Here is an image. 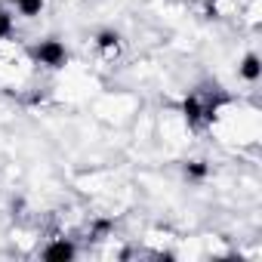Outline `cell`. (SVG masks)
Masks as SVG:
<instances>
[{"label": "cell", "mask_w": 262, "mask_h": 262, "mask_svg": "<svg viewBox=\"0 0 262 262\" xmlns=\"http://www.w3.org/2000/svg\"><path fill=\"white\" fill-rule=\"evenodd\" d=\"M28 56L37 62V65H43V68H65L68 65V50H65V43L62 40H40V43H34L31 50H28Z\"/></svg>", "instance_id": "6da1fadb"}, {"label": "cell", "mask_w": 262, "mask_h": 262, "mask_svg": "<svg viewBox=\"0 0 262 262\" xmlns=\"http://www.w3.org/2000/svg\"><path fill=\"white\" fill-rule=\"evenodd\" d=\"M47 262H71L74 256H77V247L68 241V237H56V241H50L47 247H43V253H40Z\"/></svg>", "instance_id": "7a4b0ae2"}, {"label": "cell", "mask_w": 262, "mask_h": 262, "mask_svg": "<svg viewBox=\"0 0 262 262\" xmlns=\"http://www.w3.org/2000/svg\"><path fill=\"white\" fill-rule=\"evenodd\" d=\"M182 117H185L191 126H198V123L204 120V102H201L198 93H191V96L182 99Z\"/></svg>", "instance_id": "3957f363"}, {"label": "cell", "mask_w": 262, "mask_h": 262, "mask_svg": "<svg viewBox=\"0 0 262 262\" xmlns=\"http://www.w3.org/2000/svg\"><path fill=\"white\" fill-rule=\"evenodd\" d=\"M237 74H241L247 83H256L259 74H262V62H259V56H256V53H247V56L241 59V65H237Z\"/></svg>", "instance_id": "277c9868"}, {"label": "cell", "mask_w": 262, "mask_h": 262, "mask_svg": "<svg viewBox=\"0 0 262 262\" xmlns=\"http://www.w3.org/2000/svg\"><path fill=\"white\" fill-rule=\"evenodd\" d=\"M7 4H13L22 16H28V19H34V16H40V10H43V0H7Z\"/></svg>", "instance_id": "5b68a950"}, {"label": "cell", "mask_w": 262, "mask_h": 262, "mask_svg": "<svg viewBox=\"0 0 262 262\" xmlns=\"http://www.w3.org/2000/svg\"><path fill=\"white\" fill-rule=\"evenodd\" d=\"M96 43H99V50H105V53H108V50H117V47H120V34H117V31H99V34H96Z\"/></svg>", "instance_id": "8992f818"}, {"label": "cell", "mask_w": 262, "mask_h": 262, "mask_svg": "<svg viewBox=\"0 0 262 262\" xmlns=\"http://www.w3.org/2000/svg\"><path fill=\"white\" fill-rule=\"evenodd\" d=\"M13 34V16L7 10H0V40H7Z\"/></svg>", "instance_id": "52a82bcc"}, {"label": "cell", "mask_w": 262, "mask_h": 262, "mask_svg": "<svg viewBox=\"0 0 262 262\" xmlns=\"http://www.w3.org/2000/svg\"><path fill=\"white\" fill-rule=\"evenodd\" d=\"M185 173H188V176H194V179H201V176H207V167H204L201 161H191V164L185 167Z\"/></svg>", "instance_id": "ba28073f"}]
</instances>
